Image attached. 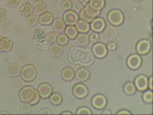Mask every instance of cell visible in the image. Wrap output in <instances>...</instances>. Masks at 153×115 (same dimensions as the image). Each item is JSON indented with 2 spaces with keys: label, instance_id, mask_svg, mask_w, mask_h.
<instances>
[{
  "label": "cell",
  "instance_id": "1",
  "mask_svg": "<svg viewBox=\"0 0 153 115\" xmlns=\"http://www.w3.org/2000/svg\"><path fill=\"white\" fill-rule=\"evenodd\" d=\"M19 98L22 103L29 104L30 105H36L40 101V96L37 90L32 86H24L19 91Z\"/></svg>",
  "mask_w": 153,
  "mask_h": 115
},
{
  "label": "cell",
  "instance_id": "2",
  "mask_svg": "<svg viewBox=\"0 0 153 115\" xmlns=\"http://www.w3.org/2000/svg\"><path fill=\"white\" fill-rule=\"evenodd\" d=\"M37 68L33 64H27L21 70L20 76L26 82H31L37 77Z\"/></svg>",
  "mask_w": 153,
  "mask_h": 115
},
{
  "label": "cell",
  "instance_id": "3",
  "mask_svg": "<svg viewBox=\"0 0 153 115\" xmlns=\"http://www.w3.org/2000/svg\"><path fill=\"white\" fill-rule=\"evenodd\" d=\"M107 21L112 27H120L125 21L124 13L119 9H112L107 14Z\"/></svg>",
  "mask_w": 153,
  "mask_h": 115
},
{
  "label": "cell",
  "instance_id": "4",
  "mask_svg": "<svg viewBox=\"0 0 153 115\" xmlns=\"http://www.w3.org/2000/svg\"><path fill=\"white\" fill-rule=\"evenodd\" d=\"M99 13H100L99 12L94 11L88 4H86L82 8L78 15L81 20H83L87 22L90 23L95 18H97L99 15Z\"/></svg>",
  "mask_w": 153,
  "mask_h": 115
},
{
  "label": "cell",
  "instance_id": "5",
  "mask_svg": "<svg viewBox=\"0 0 153 115\" xmlns=\"http://www.w3.org/2000/svg\"><path fill=\"white\" fill-rule=\"evenodd\" d=\"M92 53L93 55L99 59H105L108 55V49L106 45L102 42H97L92 45Z\"/></svg>",
  "mask_w": 153,
  "mask_h": 115
},
{
  "label": "cell",
  "instance_id": "6",
  "mask_svg": "<svg viewBox=\"0 0 153 115\" xmlns=\"http://www.w3.org/2000/svg\"><path fill=\"white\" fill-rule=\"evenodd\" d=\"M91 104H92V106L96 110L101 111V110H104L107 106L108 100L105 96H104L102 94H97L92 97Z\"/></svg>",
  "mask_w": 153,
  "mask_h": 115
},
{
  "label": "cell",
  "instance_id": "7",
  "mask_svg": "<svg viewBox=\"0 0 153 115\" xmlns=\"http://www.w3.org/2000/svg\"><path fill=\"white\" fill-rule=\"evenodd\" d=\"M135 50L136 53L140 56H145L152 50V43L147 39H142L137 42L135 45Z\"/></svg>",
  "mask_w": 153,
  "mask_h": 115
},
{
  "label": "cell",
  "instance_id": "8",
  "mask_svg": "<svg viewBox=\"0 0 153 115\" xmlns=\"http://www.w3.org/2000/svg\"><path fill=\"white\" fill-rule=\"evenodd\" d=\"M89 25H90V29L92 30V32L98 33V34L103 33L106 28L105 21L103 18H100L98 16L89 23Z\"/></svg>",
  "mask_w": 153,
  "mask_h": 115
},
{
  "label": "cell",
  "instance_id": "9",
  "mask_svg": "<svg viewBox=\"0 0 153 115\" xmlns=\"http://www.w3.org/2000/svg\"><path fill=\"white\" fill-rule=\"evenodd\" d=\"M142 63H143L142 56H140L137 53L129 55L128 58L127 59V66L131 70H136V69L140 68L142 66Z\"/></svg>",
  "mask_w": 153,
  "mask_h": 115
},
{
  "label": "cell",
  "instance_id": "10",
  "mask_svg": "<svg viewBox=\"0 0 153 115\" xmlns=\"http://www.w3.org/2000/svg\"><path fill=\"white\" fill-rule=\"evenodd\" d=\"M73 95L78 99H84L88 95V89L83 83H77L73 88Z\"/></svg>",
  "mask_w": 153,
  "mask_h": 115
},
{
  "label": "cell",
  "instance_id": "11",
  "mask_svg": "<svg viewBox=\"0 0 153 115\" xmlns=\"http://www.w3.org/2000/svg\"><path fill=\"white\" fill-rule=\"evenodd\" d=\"M62 19L64 22L66 23V26H74L75 23L79 20V15L76 12L73 10H68V11H65Z\"/></svg>",
  "mask_w": 153,
  "mask_h": 115
},
{
  "label": "cell",
  "instance_id": "12",
  "mask_svg": "<svg viewBox=\"0 0 153 115\" xmlns=\"http://www.w3.org/2000/svg\"><path fill=\"white\" fill-rule=\"evenodd\" d=\"M134 84L136 88V91L141 92L145 91L148 90V77L143 74H140L135 77Z\"/></svg>",
  "mask_w": 153,
  "mask_h": 115
},
{
  "label": "cell",
  "instance_id": "13",
  "mask_svg": "<svg viewBox=\"0 0 153 115\" xmlns=\"http://www.w3.org/2000/svg\"><path fill=\"white\" fill-rule=\"evenodd\" d=\"M37 91H38V94L41 98L48 99L50 97V96L51 95V93L53 92V89L50 83L42 82L41 84H39V86L37 88Z\"/></svg>",
  "mask_w": 153,
  "mask_h": 115
},
{
  "label": "cell",
  "instance_id": "14",
  "mask_svg": "<svg viewBox=\"0 0 153 115\" xmlns=\"http://www.w3.org/2000/svg\"><path fill=\"white\" fill-rule=\"evenodd\" d=\"M22 68L17 63H10L6 67V74L10 78H16L19 77L21 74Z\"/></svg>",
  "mask_w": 153,
  "mask_h": 115
},
{
  "label": "cell",
  "instance_id": "15",
  "mask_svg": "<svg viewBox=\"0 0 153 115\" xmlns=\"http://www.w3.org/2000/svg\"><path fill=\"white\" fill-rule=\"evenodd\" d=\"M89 77H90V72L86 68H78L74 74V78H76V80L81 82H84L88 81L89 79Z\"/></svg>",
  "mask_w": 153,
  "mask_h": 115
},
{
  "label": "cell",
  "instance_id": "16",
  "mask_svg": "<svg viewBox=\"0 0 153 115\" xmlns=\"http://www.w3.org/2000/svg\"><path fill=\"white\" fill-rule=\"evenodd\" d=\"M13 47V43L10 38L0 36V52L11 51Z\"/></svg>",
  "mask_w": 153,
  "mask_h": 115
},
{
  "label": "cell",
  "instance_id": "17",
  "mask_svg": "<svg viewBox=\"0 0 153 115\" xmlns=\"http://www.w3.org/2000/svg\"><path fill=\"white\" fill-rule=\"evenodd\" d=\"M49 52L51 54V57L57 59V58H60L63 53H64V50H63V48L62 46L58 45V44H51L50 48H49Z\"/></svg>",
  "mask_w": 153,
  "mask_h": 115
},
{
  "label": "cell",
  "instance_id": "18",
  "mask_svg": "<svg viewBox=\"0 0 153 115\" xmlns=\"http://www.w3.org/2000/svg\"><path fill=\"white\" fill-rule=\"evenodd\" d=\"M32 6H33L34 13H36L37 15H40V14L44 13V12L47 11V4L43 0H36V1H35L34 4H32Z\"/></svg>",
  "mask_w": 153,
  "mask_h": 115
},
{
  "label": "cell",
  "instance_id": "19",
  "mask_svg": "<svg viewBox=\"0 0 153 115\" xmlns=\"http://www.w3.org/2000/svg\"><path fill=\"white\" fill-rule=\"evenodd\" d=\"M54 20L53 14L50 12H44V13L40 14L38 17V22L44 26H49L51 25Z\"/></svg>",
  "mask_w": 153,
  "mask_h": 115
},
{
  "label": "cell",
  "instance_id": "20",
  "mask_svg": "<svg viewBox=\"0 0 153 115\" xmlns=\"http://www.w3.org/2000/svg\"><path fill=\"white\" fill-rule=\"evenodd\" d=\"M51 27L53 28V30L59 34L60 33H63L65 28H66V23L64 22L63 19L61 18H57V19H54L53 22L51 23Z\"/></svg>",
  "mask_w": 153,
  "mask_h": 115
},
{
  "label": "cell",
  "instance_id": "21",
  "mask_svg": "<svg viewBox=\"0 0 153 115\" xmlns=\"http://www.w3.org/2000/svg\"><path fill=\"white\" fill-rule=\"evenodd\" d=\"M74 40L78 46L85 47L89 44V36L88 33H79Z\"/></svg>",
  "mask_w": 153,
  "mask_h": 115
},
{
  "label": "cell",
  "instance_id": "22",
  "mask_svg": "<svg viewBox=\"0 0 153 115\" xmlns=\"http://www.w3.org/2000/svg\"><path fill=\"white\" fill-rule=\"evenodd\" d=\"M74 74L75 72L72 68H63L62 72H61V77L65 82H71L74 79Z\"/></svg>",
  "mask_w": 153,
  "mask_h": 115
},
{
  "label": "cell",
  "instance_id": "23",
  "mask_svg": "<svg viewBox=\"0 0 153 115\" xmlns=\"http://www.w3.org/2000/svg\"><path fill=\"white\" fill-rule=\"evenodd\" d=\"M88 4L94 11L100 13L105 6V0H89Z\"/></svg>",
  "mask_w": 153,
  "mask_h": 115
},
{
  "label": "cell",
  "instance_id": "24",
  "mask_svg": "<svg viewBox=\"0 0 153 115\" xmlns=\"http://www.w3.org/2000/svg\"><path fill=\"white\" fill-rule=\"evenodd\" d=\"M74 26H75V27L79 33H88L90 30L89 23L83 21V20H81V19H79L77 21V22L75 23Z\"/></svg>",
  "mask_w": 153,
  "mask_h": 115
},
{
  "label": "cell",
  "instance_id": "25",
  "mask_svg": "<svg viewBox=\"0 0 153 115\" xmlns=\"http://www.w3.org/2000/svg\"><path fill=\"white\" fill-rule=\"evenodd\" d=\"M49 99H50L51 104L52 105H55V106L60 105L62 101H63V97H62L61 94L59 92H52L51 95L50 96Z\"/></svg>",
  "mask_w": 153,
  "mask_h": 115
},
{
  "label": "cell",
  "instance_id": "26",
  "mask_svg": "<svg viewBox=\"0 0 153 115\" xmlns=\"http://www.w3.org/2000/svg\"><path fill=\"white\" fill-rule=\"evenodd\" d=\"M20 12H21L22 16L27 17L34 13L33 6L30 3H23L20 6Z\"/></svg>",
  "mask_w": 153,
  "mask_h": 115
},
{
  "label": "cell",
  "instance_id": "27",
  "mask_svg": "<svg viewBox=\"0 0 153 115\" xmlns=\"http://www.w3.org/2000/svg\"><path fill=\"white\" fill-rule=\"evenodd\" d=\"M65 34L67 36V37L71 40H74L77 36V35L79 34L78 30L76 29L75 26H66L65 30H64Z\"/></svg>",
  "mask_w": 153,
  "mask_h": 115
},
{
  "label": "cell",
  "instance_id": "28",
  "mask_svg": "<svg viewBox=\"0 0 153 115\" xmlns=\"http://www.w3.org/2000/svg\"><path fill=\"white\" fill-rule=\"evenodd\" d=\"M123 91L125 92V94L128 96H133L135 94V92L137 91L134 82H128L125 83V85L123 87Z\"/></svg>",
  "mask_w": 153,
  "mask_h": 115
},
{
  "label": "cell",
  "instance_id": "29",
  "mask_svg": "<svg viewBox=\"0 0 153 115\" xmlns=\"http://www.w3.org/2000/svg\"><path fill=\"white\" fill-rule=\"evenodd\" d=\"M27 24L29 27H36L38 24V15L36 13H32L27 17Z\"/></svg>",
  "mask_w": 153,
  "mask_h": 115
},
{
  "label": "cell",
  "instance_id": "30",
  "mask_svg": "<svg viewBox=\"0 0 153 115\" xmlns=\"http://www.w3.org/2000/svg\"><path fill=\"white\" fill-rule=\"evenodd\" d=\"M69 40H70V39L67 37V36H66L65 33H60V34L58 36V37H57L56 43H57L58 45H59L65 46L66 45H68Z\"/></svg>",
  "mask_w": 153,
  "mask_h": 115
},
{
  "label": "cell",
  "instance_id": "31",
  "mask_svg": "<svg viewBox=\"0 0 153 115\" xmlns=\"http://www.w3.org/2000/svg\"><path fill=\"white\" fill-rule=\"evenodd\" d=\"M143 100L146 104H152L153 101V93L152 91L151 90H146L143 93Z\"/></svg>",
  "mask_w": 153,
  "mask_h": 115
},
{
  "label": "cell",
  "instance_id": "32",
  "mask_svg": "<svg viewBox=\"0 0 153 115\" xmlns=\"http://www.w3.org/2000/svg\"><path fill=\"white\" fill-rule=\"evenodd\" d=\"M58 36H59V33H57V32H50V33H48L46 36H45V40H46V42H48L49 44H54V43H56V41H57V37H58Z\"/></svg>",
  "mask_w": 153,
  "mask_h": 115
},
{
  "label": "cell",
  "instance_id": "33",
  "mask_svg": "<svg viewBox=\"0 0 153 115\" xmlns=\"http://www.w3.org/2000/svg\"><path fill=\"white\" fill-rule=\"evenodd\" d=\"M61 6H62V9L65 10V11L72 10V8H73V2L71 0H63L61 2Z\"/></svg>",
  "mask_w": 153,
  "mask_h": 115
},
{
  "label": "cell",
  "instance_id": "34",
  "mask_svg": "<svg viewBox=\"0 0 153 115\" xmlns=\"http://www.w3.org/2000/svg\"><path fill=\"white\" fill-rule=\"evenodd\" d=\"M76 114H92V112L89 108H88L86 106H82V107H80L77 109L76 111Z\"/></svg>",
  "mask_w": 153,
  "mask_h": 115
},
{
  "label": "cell",
  "instance_id": "35",
  "mask_svg": "<svg viewBox=\"0 0 153 115\" xmlns=\"http://www.w3.org/2000/svg\"><path fill=\"white\" fill-rule=\"evenodd\" d=\"M100 40V35L98 33H95V32H92V34L89 36V43H97Z\"/></svg>",
  "mask_w": 153,
  "mask_h": 115
},
{
  "label": "cell",
  "instance_id": "36",
  "mask_svg": "<svg viewBox=\"0 0 153 115\" xmlns=\"http://www.w3.org/2000/svg\"><path fill=\"white\" fill-rule=\"evenodd\" d=\"M6 5L10 8H15L20 4V0H5Z\"/></svg>",
  "mask_w": 153,
  "mask_h": 115
},
{
  "label": "cell",
  "instance_id": "37",
  "mask_svg": "<svg viewBox=\"0 0 153 115\" xmlns=\"http://www.w3.org/2000/svg\"><path fill=\"white\" fill-rule=\"evenodd\" d=\"M7 20V12L4 8H0V22H4Z\"/></svg>",
  "mask_w": 153,
  "mask_h": 115
},
{
  "label": "cell",
  "instance_id": "38",
  "mask_svg": "<svg viewBox=\"0 0 153 115\" xmlns=\"http://www.w3.org/2000/svg\"><path fill=\"white\" fill-rule=\"evenodd\" d=\"M106 46H107L108 50H110V51H115L118 48V45L115 42H110Z\"/></svg>",
  "mask_w": 153,
  "mask_h": 115
},
{
  "label": "cell",
  "instance_id": "39",
  "mask_svg": "<svg viewBox=\"0 0 153 115\" xmlns=\"http://www.w3.org/2000/svg\"><path fill=\"white\" fill-rule=\"evenodd\" d=\"M117 114L118 115H121V114H128V115H130L131 114V113L128 111V110H120L118 113H117Z\"/></svg>",
  "mask_w": 153,
  "mask_h": 115
},
{
  "label": "cell",
  "instance_id": "40",
  "mask_svg": "<svg viewBox=\"0 0 153 115\" xmlns=\"http://www.w3.org/2000/svg\"><path fill=\"white\" fill-rule=\"evenodd\" d=\"M148 89L152 91V76H150V79H148Z\"/></svg>",
  "mask_w": 153,
  "mask_h": 115
},
{
  "label": "cell",
  "instance_id": "41",
  "mask_svg": "<svg viewBox=\"0 0 153 115\" xmlns=\"http://www.w3.org/2000/svg\"><path fill=\"white\" fill-rule=\"evenodd\" d=\"M51 114V112L49 109H43L40 111V114Z\"/></svg>",
  "mask_w": 153,
  "mask_h": 115
},
{
  "label": "cell",
  "instance_id": "42",
  "mask_svg": "<svg viewBox=\"0 0 153 115\" xmlns=\"http://www.w3.org/2000/svg\"><path fill=\"white\" fill-rule=\"evenodd\" d=\"M79 2H80L82 5H86V4H88L89 0H79Z\"/></svg>",
  "mask_w": 153,
  "mask_h": 115
},
{
  "label": "cell",
  "instance_id": "43",
  "mask_svg": "<svg viewBox=\"0 0 153 115\" xmlns=\"http://www.w3.org/2000/svg\"><path fill=\"white\" fill-rule=\"evenodd\" d=\"M61 114L62 115H66V114L72 115V112H70V111H64L63 113H61Z\"/></svg>",
  "mask_w": 153,
  "mask_h": 115
},
{
  "label": "cell",
  "instance_id": "44",
  "mask_svg": "<svg viewBox=\"0 0 153 115\" xmlns=\"http://www.w3.org/2000/svg\"><path fill=\"white\" fill-rule=\"evenodd\" d=\"M1 114H10V112L9 111H5V110H4V111H1V113H0Z\"/></svg>",
  "mask_w": 153,
  "mask_h": 115
},
{
  "label": "cell",
  "instance_id": "45",
  "mask_svg": "<svg viewBox=\"0 0 153 115\" xmlns=\"http://www.w3.org/2000/svg\"><path fill=\"white\" fill-rule=\"evenodd\" d=\"M103 114H111V112H110V111H105V112L103 113Z\"/></svg>",
  "mask_w": 153,
  "mask_h": 115
},
{
  "label": "cell",
  "instance_id": "46",
  "mask_svg": "<svg viewBox=\"0 0 153 115\" xmlns=\"http://www.w3.org/2000/svg\"><path fill=\"white\" fill-rule=\"evenodd\" d=\"M134 1H135V2H140V1H142V0H134Z\"/></svg>",
  "mask_w": 153,
  "mask_h": 115
},
{
  "label": "cell",
  "instance_id": "47",
  "mask_svg": "<svg viewBox=\"0 0 153 115\" xmlns=\"http://www.w3.org/2000/svg\"><path fill=\"white\" fill-rule=\"evenodd\" d=\"M0 1H4V0H0Z\"/></svg>",
  "mask_w": 153,
  "mask_h": 115
}]
</instances>
